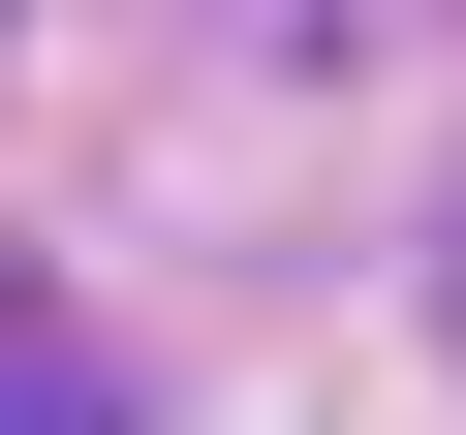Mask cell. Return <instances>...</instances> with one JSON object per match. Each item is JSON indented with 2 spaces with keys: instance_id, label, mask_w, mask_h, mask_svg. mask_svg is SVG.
Segmentation results:
<instances>
[{
  "instance_id": "cell-1",
  "label": "cell",
  "mask_w": 466,
  "mask_h": 435,
  "mask_svg": "<svg viewBox=\"0 0 466 435\" xmlns=\"http://www.w3.org/2000/svg\"><path fill=\"white\" fill-rule=\"evenodd\" d=\"M435 311H466V249H435Z\"/></svg>"
}]
</instances>
